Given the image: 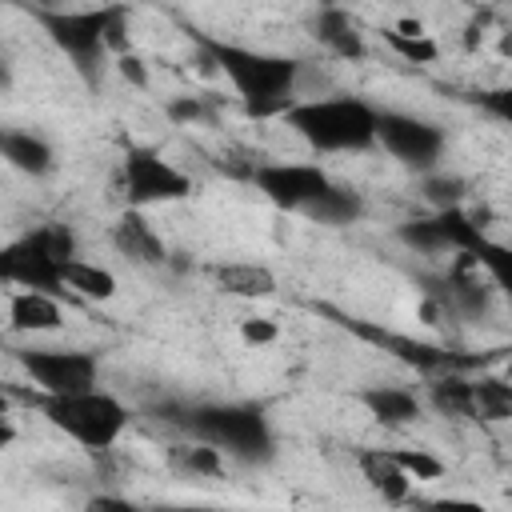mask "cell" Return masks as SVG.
<instances>
[{"label":"cell","instance_id":"20","mask_svg":"<svg viewBox=\"0 0 512 512\" xmlns=\"http://www.w3.org/2000/svg\"><path fill=\"white\" fill-rule=\"evenodd\" d=\"M60 280L84 300H112L116 296V276L104 264H92V260H80V256L60 268Z\"/></svg>","mask_w":512,"mask_h":512},{"label":"cell","instance_id":"34","mask_svg":"<svg viewBox=\"0 0 512 512\" xmlns=\"http://www.w3.org/2000/svg\"><path fill=\"white\" fill-rule=\"evenodd\" d=\"M480 104H484V108H492L500 120H508V116H512V96H508L504 88H500V92H484V96H480Z\"/></svg>","mask_w":512,"mask_h":512},{"label":"cell","instance_id":"32","mask_svg":"<svg viewBox=\"0 0 512 512\" xmlns=\"http://www.w3.org/2000/svg\"><path fill=\"white\" fill-rule=\"evenodd\" d=\"M84 512H140L132 500H124V496H112V492H100V496H92L88 504H84Z\"/></svg>","mask_w":512,"mask_h":512},{"label":"cell","instance_id":"16","mask_svg":"<svg viewBox=\"0 0 512 512\" xmlns=\"http://www.w3.org/2000/svg\"><path fill=\"white\" fill-rule=\"evenodd\" d=\"M216 284L228 296H244V300H264L276 292V276L264 264H248V260H232L216 268Z\"/></svg>","mask_w":512,"mask_h":512},{"label":"cell","instance_id":"18","mask_svg":"<svg viewBox=\"0 0 512 512\" xmlns=\"http://www.w3.org/2000/svg\"><path fill=\"white\" fill-rule=\"evenodd\" d=\"M316 40H320L332 56H340V60H360V56H364V40H360L352 16L340 12V8H324V12L316 16Z\"/></svg>","mask_w":512,"mask_h":512},{"label":"cell","instance_id":"11","mask_svg":"<svg viewBox=\"0 0 512 512\" xmlns=\"http://www.w3.org/2000/svg\"><path fill=\"white\" fill-rule=\"evenodd\" d=\"M112 244H116V252H120L124 260H132V264H140V268H160V264L168 260V248H164L160 232L144 220L140 208H128V212L112 224Z\"/></svg>","mask_w":512,"mask_h":512},{"label":"cell","instance_id":"23","mask_svg":"<svg viewBox=\"0 0 512 512\" xmlns=\"http://www.w3.org/2000/svg\"><path fill=\"white\" fill-rule=\"evenodd\" d=\"M392 456V464L408 476V480H440L444 476V460L432 456L428 448H384Z\"/></svg>","mask_w":512,"mask_h":512},{"label":"cell","instance_id":"24","mask_svg":"<svg viewBox=\"0 0 512 512\" xmlns=\"http://www.w3.org/2000/svg\"><path fill=\"white\" fill-rule=\"evenodd\" d=\"M172 460L184 468V472H196V476H220L224 472V452L212 448V444H180L172 448Z\"/></svg>","mask_w":512,"mask_h":512},{"label":"cell","instance_id":"31","mask_svg":"<svg viewBox=\"0 0 512 512\" xmlns=\"http://www.w3.org/2000/svg\"><path fill=\"white\" fill-rule=\"evenodd\" d=\"M116 68H120V76H124L128 84H136V88L148 84V68H144V60H140L136 52H124V56L116 60Z\"/></svg>","mask_w":512,"mask_h":512},{"label":"cell","instance_id":"4","mask_svg":"<svg viewBox=\"0 0 512 512\" xmlns=\"http://www.w3.org/2000/svg\"><path fill=\"white\" fill-rule=\"evenodd\" d=\"M188 428L228 452V456H240V460H268L272 456V428L264 420L260 408L252 404H204V408H192L188 412Z\"/></svg>","mask_w":512,"mask_h":512},{"label":"cell","instance_id":"28","mask_svg":"<svg viewBox=\"0 0 512 512\" xmlns=\"http://www.w3.org/2000/svg\"><path fill=\"white\" fill-rule=\"evenodd\" d=\"M40 240H44V248H48V252H52L60 264L76 260V236H72V228H64V224L40 228Z\"/></svg>","mask_w":512,"mask_h":512},{"label":"cell","instance_id":"14","mask_svg":"<svg viewBox=\"0 0 512 512\" xmlns=\"http://www.w3.org/2000/svg\"><path fill=\"white\" fill-rule=\"evenodd\" d=\"M0 160L12 164L16 172H28V176L52 172L48 140H40L36 132H20V128H0Z\"/></svg>","mask_w":512,"mask_h":512},{"label":"cell","instance_id":"27","mask_svg":"<svg viewBox=\"0 0 512 512\" xmlns=\"http://www.w3.org/2000/svg\"><path fill=\"white\" fill-rule=\"evenodd\" d=\"M424 196L444 212V208H460V200H464V180L460 176H444V172H436V176H428L424 180Z\"/></svg>","mask_w":512,"mask_h":512},{"label":"cell","instance_id":"5","mask_svg":"<svg viewBox=\"0 0 512 512\" xmlns=\"http://www.w3.org/2000/svg\"><path fill=\"white\" fill-rule=\"evenodd\" d=\"M20 368L32 376V384L44 396H76L92 392L100 364L84 348H28L20 352Z\"/></svg>","mask_w":512,"mask_h":512},{"label":"cell","instance_id":"35","mask_svg":"<svg viewBox=\"0 0 512 512\" xmlns=\"http://www.w3.org/2000/svg\"><path fill=\"white\" fill-rule=\"evenodd\" d=\"M12 440H16V428H12V420L0 412V452H4V448H12Z\"/></svg>","mask_w":512,"mask_h":512},{"label":"cell","instance_id":"19","mask_svg":"<svg viewBox=\"0 0 512 512\" xmlns=\"http://www.w3.org/2000/svg\"><path fill=\"white\" fill-rule=\"evenodd\" d=\"M428 404L440 412V416H452V420H476V396H472V380L468 376H440L432 388H428Z\"/></svg>","mask_w":512,"mask_h":512},{"label":"cell","instance_id":"29","mask_svg":"<svg viewBox=\"0 0 512 512\" xmlns=\"http://www.w3.org/2000/svg\"><path fill=\"white\" fill-rule=\"evenodd\" d=\"M164 112H168L172 124H196V120H204V104L196 96H176V100L164 104Z\"/></svg>","mask_w":512,"mask_h":512},{"label":"cell","instance_id":"15","mask_svg":"<svg viewBox=\"0 0 512 512\" xmlns=\"http://www.w3.org/2000/svg\"><path fill=\"white\" fill-rule=\"evenodd\" d=\"M360 476L368 480V488L376 496H384L388 504H404L412 492V480L392 464V456L384 448H364L360 452Z\"/></svg>","mask_w":512,"mask_h":512},{"label":"cell","instance_id":"30","mask_svg":"<svg viewBox=\"0 0 512 512\" xmlns=\"http://www.w3.org/2000/svg\"><path fill=\"white\" fill-rule=\"evenodd\" d=\"M276 336H280L276 320L256 316V320H244V324H240V340H244V344H256V348H260V344H272Z\"/></svg>","mask_w":512,"mask_h":512},{"label":"cell","instance_id":"1","mask_svg":"<svg viewBox=\"0 0 512 512\" xmlns=\"http://www.w3.org/2000/svg\"><path fill=\"white\" fill-rule=\"evenodd\" d=\"M212 68L228 76V84L240 92L248 116H284L292 108V88L300 76V64L288 56L224 44V40H200Z\"/></svg>","mask_w":512,"mask_h":512},{"label":"cell","instance_id":"12","mask_svg":"<svg viewBox=\"0 0 512 512\" xmlns=\"http://www.w3.org/2000/svg\"><path fill=\"white\" fill-rule=\"evenodd\" d=\"M360 336H368V340H376L380 348H388L392 356H400L404 364H412V368H420V372H452V356L444 352V348H432V344H420V340H408V336H392V332H380V328H372V324H352Z\"/></svg>","mask_w":512,"mask_h":512},{"label":"cell","instance_id":"7","mask_svg":"<svg viewBox=\"0 0 512 512\" xmlns=\"http://www.w3.org/2000/svg\"><path fill=\"white\" fill-rule=\"evenodd\" d=\"M376 140L408 168H432L444 152V132L408 112H376Z\"/></svg>","mask_w":512,"mask_h":512},{"label":"cell","instance_id":"10","mask_svg":"<svg viewBox=\"0 0 512 512\" xmlns=\"http://www.w3.org/2000/svg\"><path fill=\"white\" fill-rule=\"evenodd\" d=\"M104 20H108V8H96V12H40V24L48 28V36L80 68H92V60H100V52H104Z\"/></svg>","mask_w":512,"mask_h":512},{"label":"cell","instance_id":"21","mask_svg":"<svg viewBox=\"0 0 512 512\" xmlns=\"http://www.w3.org/2000/svg\"><path fill=\"white\" fill-rule=\"evenodd\" d=\"M304 212H308L312 220H320V224H352V220H360L364 200H360V192H352V188L328 184V192H320V200H312Z\"/></svg>","mask_w":512,"mask_h":512},{"label":"cell","instance_id":"9","mask_svg":"<svg viewBox=\"0 0 512 512\" xmlns=\"http://www.w3.org/2000/svg\"><path fill=\"white\" fill-rule=\"evenodd\" d=\"M60 268H64V264L44 248L40 232H32V236H24V240L0 248V280L16 284L20 292H48V296L60 292V288H64Z\"/></svg>","mask_w":512,"mask_h":512},{"label":"cell","instance_id":"17","mask_svg":"<svg viewBox=\"0 0 512 512\" xmlns=\"http://www.w3.org/2000/svg\"><path fill=\"white\" fill-rule=\"evenodd\" d=\"M360 404H364L380 424H392V428L420 420V396L408 392V388H384V384H376V388H364V392H360Z\"/></svg>","mask_w":512,"mask_h":512},{"label":"cell","instance_id":"25","mask_svg":"<svg viewBox=\"0 0 512 512\" xmlns=\"http://www.w3.org/2000/svg\"><path fill=\"white\" fill-rule=\"evenodd\" d=\"M384 44H388L396 56H404L408 64H432V60L440 56V44H436L428 32L404 36V32H396V28H384Z\"/></svg>","mask_w":512,"mask_h":512},{"label":"cell","instance_id":"26","mask_svg":"<svg viewBox=\"0 0 512 512\" xmlns=\"http://www.w3.org/2000/svg\"><path fill=\"white\" fill-rule=\"evenodd\" d=\"M400 240H404L408 248L424 252V256H436V252H444V248H448V244H444V232H440V224H436V216H424V220H408V224H400Z\"/></svg>","mask_w":512,"mask_h":512},{"label":"cell","instance_id":"2","mask_svg":"<svg viewBox=\"0 0 512 512\" xmlns=\"http://www.w3.org/2000/svg\"><path fill=\"white\" fill-rule=\"evenodd\" d=\"M284 120L316 152H360V148L376 144V108L356 96L292 100Z\"/></svg>","mask_w":512,"mask_h":512},{"label":"cell","instance_id":"3","mask_svg":"<svg viewBox=\"0 0 512 512\" xmlns=\"http://www.w3.org/2000/svg\"><path fill=\"white\" fill-rule=\"evenodd\" d=\"M44 420L52 428H60L64 436H72L80 448L104 452L124 436L128 408L116 396L92 388V392H76V396H44Z\"/></svg>","mask_w":512,"mask_h":512},{"label":"cell","instance_id":"22","mask_svg":"<svg viewBox=\"0 0 512 512\" xmlns=\"http://www.w3.org/2000/svg\"><path fill=\"white\" fill-rule=\"evenodd\" d=\"M472 396H476V420H508L512 416V388L500 376L472 380Z\"/></svg>","mask_w":512,"mask_h":512},{"label":"cell","instance_id":"8","mask_svg":"<svg viewBox=\"0 0 512 512\" xmlns=\"http://www.w3.org/2000/svg\"><path fill=\"white\" fill-rule=\"evenodd\" d=\"M256 188L284 212H304L320 192H328V172L320 164H260L252 172Z\"/></svg>","mask_w":512,"mask_h":512},{"label":"cell","instance_id":"6","mask_svg":"<svg viewBox=\"0 0 512 512\" xmlns=\"http://www.w3.org/2000/svg\"><path fill=\"white\" fill-rule=\"evenodd\" d=\"M124 192H128L132 208L172 204V200H184L192 192V180L180 168H172L160 152L128 148V156H124Z\"/></svg>","mask_w":512,"mask_h":512},{"label":"cell","instance_id":"13","mask_svg":"<svg viewBox=\"0 0 512 512\" xmlns=\"http://www.w3.org/2000/svg\"><path fill=\"white\" fill-rule=\"evenodd\" d=\"M8 324L16 332H56L64 324V308L48 292H12V300H8Z\"/></svg>","mask_w":512,"mask_h":512},{"label":"cell","instance_id":"36","mask_svg":"<svg viewBox=\"0 0 512 512\" xmlns=\"http://www.w3.org/2000/svg\"><path fill=\"white\" fill-rule=\"evenodd\" d=\"M0 88H12V68L4 60V52H0Z\"/></svg>","mask_w":512,"mask_h":512},{"label":"cell","instance_id":"33","mask_svg":"<svg viewBox=\"0 0 512 512\" xmlns=\"http://www.w3.org/2000/svg\"><path fill=\"white\" fill-rule=\"evenodd\" d=\"M428 512H488L480 500H464V496H448V500H432Z\"/></svg>","mask_w":512,"mask_h":512},{"label":"cell","instance_id":"37","mask_svg":"<svg viewBox=\"0 0 512 512\" xmlns=\"http://www.w3.org/2000/svg\"><path fill=\"white\" fill-rule=\"evenodd\" d=\"M152 512H212V508H152Z\"/></svg>","mask_w":512,"mask_h":512}]
</instances>
